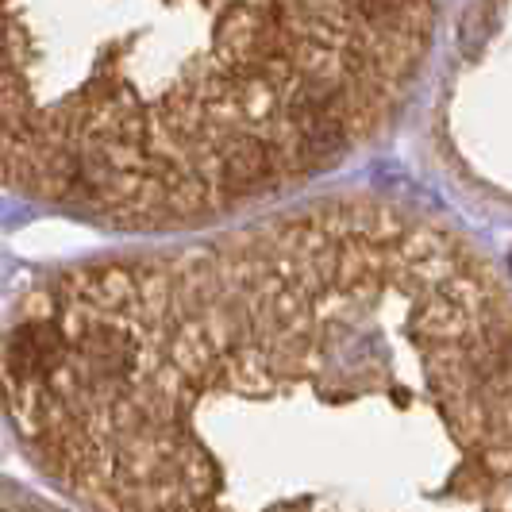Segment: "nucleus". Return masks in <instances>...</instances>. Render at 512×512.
I'll return each mask as SVG.
<instances>
[{"mask_svg": "<svg viewBox=\"0 0 512 512\" xmlns=\"http://www.w3.org/2000/svg\"><path fill=\"white\" fill-rule=\"evenodd\" d=\"M0 512H54L51 505L27 497V493H16L12 486H0Z\"/></svg>", "mask_w": 512, "mask_h": 512, "instance_id": "7ed1b4c3", "label": "nucleus"}, {"mask_svg": "<svg viewBox=\"0 0 512 512\" xmlns=\"http://www.w3.org/2000/svg\"><path fill=\"white\" fill-rule=\"evenodd\" d=\"M432 4H0V185L116 231L201 228L378 139Z\"/></svg>", "mask_w": 512, "mask_h": 512, "instance_id": "f03ea898", "label": "nucleus"}, {"mask_svg": "<svg viewBox=\"0 0 512 512\" xmlns=\"http://www.w3.org/2000/svg\"><path fill=\"white\" fill-rule=\"evenodd\" d=\"M509 293L378 197L66 266L0 401L81 512H512Z\"/></svg>", "mask_w": 512, "mask_h": 512, "instance_id": "f257e3e1", "label": "nucleus"}]
</instances>
